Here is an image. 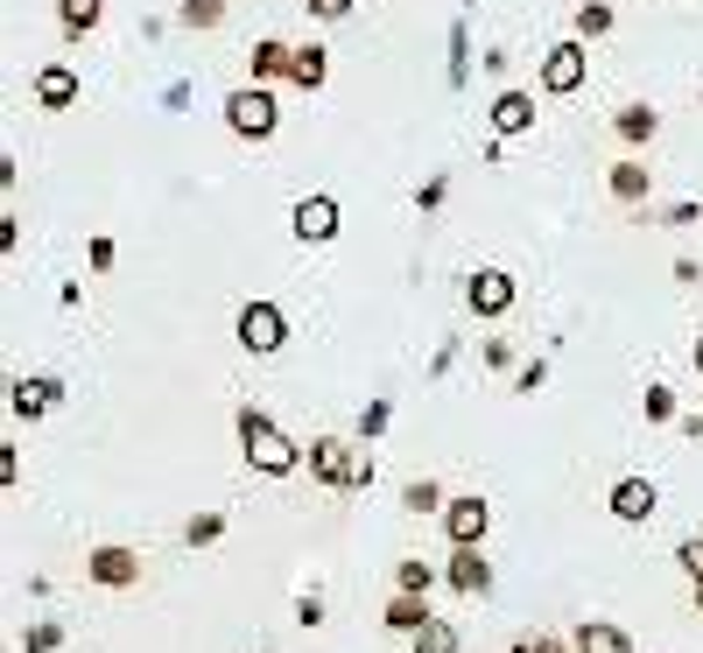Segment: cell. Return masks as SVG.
Returning <instances> with one entry per match:
<instances>
[{"label":"cell","mask_w":703,"mask_h":653,"mask_svg":"<svg viewBox=\"0 0 703 653\" xmlns=\"http://www.w3.org/2000/svg\"><path fill=\"white\" fill-rule=\"evenodd\" d=\"M281 338H289V317H281L268 296H254V302L239 310V344H246L254 358H268V352H281Z\"/></svg>","instance_id":"4"},{"label":"cell","mask_w":703,"mask_h":653,"mask_svg":"<svg viewBox=\"0 0 703 653\" xmlns=\"http://www.w3.org/2000/svg\"><path fill=\"white\" fill-rule=\"evenodd\" d=\"M56 646H64V625H50V619L22 632V653H56Z\"/></svg>","instance_id":"26"},{"label":"cell","mask_w":703,"mask_h":653,"mask_svg":"<svg viewBox=\"0 0 703 653\" xmlns=\"http://www.w3.org/2000/svg\"><path fill=\"white\" fill-rule=\"evenodd\" d=\"M394 584H402V590H415V598H429L436 569H429V563H402V569H394Z\"/></svg>","instance_id":"27"},{"label":"cell","mask_w":703,"mask_h":653,"mask_svg":"<svg viewBox=\"0 0 703 653\" xmlns=\"http://www.w3.org/2000/svg\"><path fill=\"white\" fill-rule=\"evenodd\" d=\"M219 534H225V521H219V513H198V521H190V548L219 542Z\"/></svg>","instance_id":"28"},{"label":"cell","mask_w":703,"mask_h":653,"mask_svg":"<svg viewBox=\"0 0 703 653\" xmlns=\"http://www.w3.org/2000/svg\"><path fill=\"white\" fill-rule=\"evenodd\" d=\"M696 373H703V338H696Z\"/></svg>","instance_id":"34"},{"label":"cell","mask_w":703,"mask_h":653,"mask_svg":"<svg viewBox=\"0 0 703 653\" xmlns=\"http://www.w3.org/2000/svg\"><path fill=\"white\" fill-rule=\"evenodd\" d=\"M465 302L479 317H507V310H514V275H507V267H479L471 288H465Z\"/></svg>","instance_id":"7"},{"label":"cell","mask_w":703,"mask_h":653,"mask_svg":"<svg viewBox=\"0 0 703 653\" xmlns=\"http://www.w3.org/2000/svg\"><path fill=\"white\" fill-rule=\"evenodd\" d=\"M521 653H563V640H521Z\"/></svg>","instance_id":"33"},{"label":"cell","mask_w":703,"mask_h":653,"mask_svg":"<svg viewBox=\"0 0 703 653\" xmlns=\"http://www.w3.org/2000/svg\"><path fill=\"white\" fill-rule=\"evenodd\" d=\"M648 190H654V169L648 162H613V197L619 204H640Z\"/></svg>","instance_id":"18"},{"label":"cell","mask_w":703,"mask_h":653,"mask_svg":"<svg viewBox=\"0 0 703 653\" xmlns=\"http://www.w3.org/2000/svg\"><path fill=\"white\" fill-rule=\"evenodd\" d=\"M486 527H492V506L479 492H465V499H450L444 506V534H450V548H479L486 542Z\"/></svg>","instance_id":"5"},{"label":"cell","mask_w":703,"mask_h":653,"mask_svg":"<svg viewBox=\"0 0 703 653\" xmlns=\"http://www.w3.org/2000/svg\"><path fill=\"white\" fill-rule=\"evenodd\" d=\"M225 22V0H183V29H219Z\"/></svg>","instance_id":"25"},{"label":"cell","mask_w":703,"mask_h":653,"mask_svg":"<svg viewBox=\"0 0 703 653\" xmlns=\"http://www.w3.org/2000/svg\"><path fill=\"white\" fill-rule=\"evenodd\" d=\"M696 611H703V584H696Z\"/></svg>","instance_id":"35"},{"label":"cell","mask_w":703,"mask_h":653,"mask_svg":"<svg viewBox=\"0 0 703 653\" xmlns=\"http://www.w3.org/2000/svg\"><path fill=\"white\" fill-rule=\"evenodd\" d=\"M535 127V99H528V92H500V99H492V133H528Z\"/></svg>","instance_id":"12"},{"label":"cell","mask_w":703,"mask_h":653,"mask_svg":"<svg viewBox=\"0 0 703 653\" xmlns=\"http://www.w3.org/2000/svg\"><path fill=\"white\" fill-rule=\"evenodd\" d=\"M402 506H408V513H436V506H450V499H444V485H429V478H415V485L402 492Z\"/></svg>","instance_id":"24"},{"label":"cell","mask_w":703,"mask_h":653,"mask_svg":"<svg viewBox=\"0 0 703 653\" xmlns=\"http://www.w3.org/2000/svg\"><path fill=\"white\" fill-rule=\"evenodd\" d=\"M56 394H64V387H56V379H50V373H35V379H14V394H8V408H14V415H29V421H35V415H50V400H56Z\"/></svg>","instance_id":"14"},{"label":"cell","mask_w":703,"mask_h":653,"mask_svg":"<svg viewBox=\"0 0 703 653\" xmlns=\"http://www.w3.org/2000/svg\"><path fill=\"white\" fill-rule=\"evenodd\" d=\"M289 78H296L302 92H317V85H324V78H331V56H324V50H317V43H310V50H296V64H289Z\"/></svg>","instance_id":"21"},{"label":"cell","mask_w":703,"mask_h":653,"mask_svg":"<svg viewBox=\"0 0 703 653\" xmlns=\"http://www.w3.org/2000/svg\"><path fill=\"white\" fill-rule=\"evenodd\" d=\"M85 576H92V584H106V590H127V584H141V555L106 542V548L85 555Z\"/></svg>","instance_id":"6"},{"label":"cell","mask_w":703,"mask_h":653,"mask_svg":"<svg viewBox=\"0 0 703 653\" xmlns=\"http://www.w3.org/2000/svg\"><path fill=\"white\" fill-rule=\"evenodd\" d=\"M598 35H613V8H605V0H584L577 8V43H598Z\"/></svg>","instance_id":"22"},{"label":"cell","mask_w":703,"mask_h":653,"mask_svg":"<svg viewBox=\"0 0 703 653\" xmlns=\"http://www.w3.org/2000/svg\"><path fill=\"white\" fill-rule=\"evenodd\" d=\"M675 415V394L669 387H648V421H669Z\"/></svg>","instance_id":"30"},{"label":"cell","mask_w":703,"mask_h":653,"mask_svg":"<svg viewBox=\"0 0 703 653\" xmlns=\"http://www.w3.org/2000/svg\"><path fill=\"white\" fill-rule=\"evenodd\" d=\"M71 99H78V71H71V64H43V71H35V106H43V113H64Z\"/></svg>","instance_id":"10"},{"label":"cell","mask_w":703,"mask_h":653,"mask_svg":"<svg viewBox=\"0 0 703 653\" xmlns=\"http://www.w3.org/2000/svg\"><path fill=\"white\" fill-rule=\"evenodd\" d=\"M338 233V197H302L296 204V239H331Z\"/></svg>","instance_id":"13"},{"label":"cell","mask_w":703,"mask_h":653,"mask_svg":"<svg viewBox=\"0 0 703 653\" xmlns=\"http://www.w3.org/2000/svg\"><path fill=\"white\" fill-rule=\"evenodd\" d=\"M415 653H458V625H450V619H429L423 632H415Z\"/></svg>","instance_id":"23"},{"label":"cell","mask_w":703,"mask_h":653,"mask_svg":"<svg viewBox=\"0 0 703 653\" xmlns=\"http://www.w3.org/2000/svg\"><path fill=\"white\" fill-rule=\"evenodd\" d=\"M281 120V106H275V92L268 85H239V92H225V127L239 133V141H268Z\"/></svg>","instance_id":"3"},{"label":"cell","mask_w":703,"mask_h":653,"mask_svg":"<svg viewBox=\"0 0 703 653\" xmlns=\"http://www.w3.org/2000/svg\"><path fill=\"white\" fill-rule=\"evenodd\" d=\"M302 8H310V14H324V22H345V14H352V0H302Z\"/></svg>","instance_id":"31"},{"label":"cell","mask_w":703,"mask_h":653,"mask_svg":"<svg viewBox=\"0 0 703 653\" xmlns=\"http://www.w3.org/2000/svg\"><path fill=\"white\" fill-rule=\"evenodd\" d=\"M654 127H661L654 106H619V113H613V133H619V141H633V148L654 141Z\"/></svg>","instance_id":"17"},{"label":"cell","mask_w":703,"mask_h":653,"mask_svg":"<svg viewBox=\"0 0 703 653\" xmlns=\"http://www.w3.org/2000/svg\"><path fill=\"white\" fill-rule=\"evenodd\" d=\"M99 14H106V0H56V29L64 35H92Z\"/></svg>","instance_id":"19"},{"label":"cell","mask_w":703,"mask_h":653,"mask_svg":"<svg viewBox=\"0 0 703 653\" xmlns=\"http://www.w3.org/2000/svg\"><path fill=\"white\" fill-rule=\"evenodd\" d=\"M289 64H296V50L289 43H254V78H289Z\"/></svg>","instance_id":"20"},{"label":"cell","mask_w":703,"mask_h":653,"mask_svg":"<svg viewBox=\"0 0 703 653\" xmlns=\"http://www.w3.org/2000/svg\"><path fill=\"white\" fill-rule=\"evenodd\" d=\"M380 429H387V400H373V408L359 415V436H380Z\"/></svg>","instance_id":"32"},{"label":"cell","mask_w":703,"mask_h":653,"mask_svg":"<svg viewBox=\"0 0 703 653\" xmlns=\"http://www.w3.org/2000/svg\"><path fill=\"white\" fill-rule=\"evenodd\" d=\"M239 450H246V464H254V471H268V478H289V471L302 464L296 443H289V436H281L260 408H239Z\"/></svg>","instance_id":"1"},{"label":"cell","mask_w":703,"mask_h":653,"mask_svg":"<svg viewBox=\"0 0 703 653\" xmlns=\"http://www.w3.org/2000/svg\"><path fill=\"white\" fill-rule=\"evenodd\" d=\"M310 471L324 478V485H338V492H366L373 485V457L352 450L345 436H317V443H310Z\"/></svg>","instance_id":"2"},{"label":"cell","mask_w":703,"mask_h":653,"mask_svg":"<svg viewBox=\"0 0 703 653\" xmlns=\"http://www.w3.org/2000/svg\"><path fill=\"white\" fill-rule=\"evenodd\" d=\"M514 653H521V646H514Z\"/></svg>","instance_id":"36"},{"label":"cell","mask_w":703,"mask_h":653,"mask_svg":"<svg viewBox=\"0 0 703 653\" xmlns=\"http://www.w3.org/2000/svg\"><path fill=\"white\" fill-rule=\"evenodd\" d=\"M654 506H661V492L648 485V478H619L613 485V521L640 527V521H654Z\"/></svg>","instance_id":"9"},{"label":"cell","mask_w":703,"mask_h":653,"mask_svg":"<svg viewBox=\"0 0 703 653\" xmlns=\"http://www.w3.org/2000/svg\"><path fill=\"white\" fill-rule=\"evenodd\" d=\"M444 576H450V590H458V598H486V590H492V569H486L479 548H458Z\"/></svg>","instance_id":"11"},{"label":"cell","mask_w":703,"mask_h":653,"mask_svg":"<svg viewBox=\"0 0 703 653\" xmlns=\"http://www.w3.org/2000/svg\"><path fill=\"white\" fill-rule=\"evenodd\" d=\"M675 563H682V569H690V576H696V584H703V534H690V542H682V548H675Z\"/></svg>","instance_id":"29"},{"label":"cell","mask_w":703,"mask_h":653,"mask_svg":"<svg viewBox=\"0 0 703 653\" xmlns=\"http://www.w3.org/2000/svg\"><path fill=\"white\" fill-rule=\"evenodd\" d=\"M577 653H633V640H626L619 625H605V619H584L577 625Z\"/></svg>","instance_id":"16"},{"label":"cell","mask_w":703,"mask_h":653,"mask_svg":"<svg viewBox=\"0 0 703 653\" xmlns=\"http://www.w3.org/2000/svg\"><path fill=\"white\" fill-rule=\"evenodd\" d=\"M584 64H592V56H584V43L569 35V43H556V50L542 56V85L563 99V92H577V85H584Z\"/></svg>","instance_id":"8"},{"label":"cell","mask_w":703,"mask_h":653,"mask_svg":"<svg viewBox=\"0 0 703 653\" xmlns=\"http://www.w3.org/2000/svg\"><path fill=\"white\" fill-rule=\"evenodd\" d=\"M429 619H436V611L415 598V590H394V604H387V632H408V640H415V632H423Z\"/></svg>","instance_id":"15"}]
</instances>
